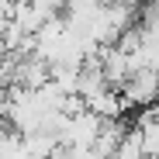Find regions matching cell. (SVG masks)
Here are the masks:
<instances>
[{
  "label": "cell",
  "instance_id": "obj_1",
  "mask_svg": "<svg viewBox=\"0 0 159 159\" xmlns=\"http://www.w3.org/2000/svg\"><path fill=\"white\" fill-rule=\"evenodd\" d=\"M121 97H125V104H128V111H131V107H135V111L156 107V104H159V76L149 73V69H139V73L121 87Z\"/></svg>",
  "mask_w": 159,
  "mask_h": 159
}]
</instances>
